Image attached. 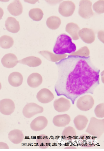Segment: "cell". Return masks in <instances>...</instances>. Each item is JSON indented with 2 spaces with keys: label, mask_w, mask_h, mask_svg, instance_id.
<instances>
[{
  "label": "cell",
  "mask_w": 104,
  "mask_h": 151,
  "mask_svg": "<svg viewBox=\"0 0 104 151\" xmlns=\"http://www.w3.org/2000/svg\"><path fill=\"white\" fill-rule=\"evenodd\" d=\"M55 64L58 70L56 93L70 99L73 104L80 96L93 94L100 84V70L93 64L90 56L69 55Z\"/></svg>",
  "instance_id": "obj_1"
},
{
  "label": "cell",
  "mask_w": 104,
  "mask_h": 151,
  "mask_svg": "<svg viewBox=\"0 0 104 151\" xmlns=\"http://www.w3.org/2000/svg\"><path fill=\"white\" fill-rule=\"evenodd\" d=\"M76 49V45L72 42L71 37L63 33L57 37L53 51L56 54L62 55L66 53L72 54Z\"/></svg>",
  "instance_id": "obj_2"
},
{
  "label": "cell",
  "mask_w": 104,
  "mask_h": 151,
  "mask_svg": "<svg viewBox=\"0 0 104 151\" xmlns=\"http://www.w3.org/2000/svg\"><path fill=\"white\" fill-rule=\"evenodd\" d=\"M104 132V119H98L94 117H92L86 132L93 137L99 139Z\"/></svg>",
  "instance_id": "obj_3"
},
{
  "label": "cell",
  "mask_w": 104,
  "mask_h": 151,
  "mask_svg": "<svg viewBox=\"0 0 104 151\" xmlns=\"http://www.w3.org/2000/svg\"><path fill=\"white\" fill-rule=\"evenodd\" d=\"M44 108L34 103L27 104L23 109V114L27 118L30 119L36 115L42 113L44 111Z\"/></svg>",
  "instance_id": "obj_4"
},
{
  "label": "cell",
  "mask_w": 104,
  "mask_h": 151,
  "mask_svg": "<svg viewBox=\"0 0 104 151\" xmlns=\"http://www.w3.org/2000/svg\"><path fill=\"white\" fill-rule=\"evenodd\" d=\"M92 2L89 0H82L80 1L79 15L82 18L88 19L92 17L94 13L92 9Z\"/></svg>",
  "instance_id": "obj_5"
},
{
  "label": "cell",
  "mask_w": 104,
  "mask_h": 151,
  "mask_svg": "<svg viewBox=\"0 0 104 151\" xmlns=\"http://www.w3.org/2000/svg\"><path fill=\"white\" fill-rule=\"evenodd\" d=\"M94 103V100L92 96L85 95L80 97L78 99L77 106L81 111H87L93 107Z\"/></svg>",
  "instance_id": "obj_6"
},
{
  "label": "cell",
  "mask_w": 104,
  "mask_h": 151,
  "mask_svg": "<svg viewBox=\"0 0 104 151\" xmlns=\"http://www.w3.org/2000/svg\"><path fill=\"white\" fill-rule=\"evenodd\" d=\"M75 8V5L72 1H65L60 4L58 11L59 13L62 16L68 17L73 14Z\"/></svg>",
  "instance_id": "obj_7"
},
{
  "label": "cell",
  "mask_w": 104,
  "mask_h": 151,
  "mask_svg": "<svg viewBox=\"0 0 104 151\" xmlns=\"http://www.w3.org/2000/svg\"><path fill=\"white\" fill-rule=\"evenodd\" d=\"M15 104L12 100L6 99L0 101V112L3 115H10L14 111Z\"/></svg>",
  "instance_id": "obj_8"
},
{
  "label": "cell",
  "mask_w": 104,
  "mask_h": 151,
  "mask_svg": "<svg viewBox=\"0 0 104 151\" xmlns=\"http://www.w3.org/2000/svg\"><path fill=\"white\" fill-rule=\"evenodd\" d=\"M55 109L57 112H64L68 111L71 107V103L68 99L60 98L56 99L53 104Z\"/></svg>",
  "instance_id": "obj_9"
},
{
  "label": "cell",
  "mask_w": 104,
  "mask_h": 151,
  "mask_svg": "<svg viewBox=\"0 0 104 151\" xmlns=\"http://www.w3.org/2000/svg\"><path fill=\"white\" fill-rule=\"evenodd\" d=\"M79 35L81 39L87 44H92L95 40V35L94 32L92 29L83 28L80 30Z\"/></svg>",
  "instance_id": "obj_10"
},
{
  "label": "cell",
  "mask_w": 104,
  "mask_h": 151,
  "mask_svg": "<svg viewBox=\"0 0 104 151\" xmlns=\"http://www.w3.org/2000/svg\"><path fill=\"white\" fill-rule=\"evenodd\" d=\"M48 121L44 116H39L34 119L30 124L31 129L33 131H39L44 129L47 126Z\"/></svg>",
  "instance_id": "obj_11"
},
{
  "label": "cell",
  "mask_w": 104,
  "mask_h": 151,
  "mask_svg": "<svg viewBox=\"0 0 104 151\" xmlns=\"http://www.w3.org/2000/svg\"><path fill=\"white\" fill-rule=\"evenodd\" d=\"M37 97L39 102L43 104H47L52 101L55 97L53 93L49 89L44 88L38 92Z\"/></svg>",
  "instance_id": "obj_12"
},
{
  "label": "cell",
  "mask_w": 104,
  "mask_h": 151,
  "mask_svg": "<svg viewBox=\"0 0 104 151\" xmlns=\"http://www.w3.org/2000/svg\"><path fill=\"white\" fill-rule=\"evenodd\" d=\"M1 63L3 66L10 68L16 66L18 63L17 58L13 53H9L5 55L1 60Z\"/></svg>",
  "instance_id": "obj_13"
},
{
  "label": "cell",
  "mask_w": 104,
  "mask_h": 151,
  "mask_svg": "<svg viewBox=\"0 0 104 151\" xmlns=\"http://www.w3.org/2000/svg\"><path fill=\"white\" fill-rule=\"evenodd\" d=\"M43 82V78L39 73H34L31 74L27 79V83L28 86L33 88L39 87Z\"/></svg>",
  "instance_id": "obj_14"
},
{
  "label": "cell",
  "mask_w": 104,
  "mask_h": 151,
  "mask_svg": "<svg viewBox=\"0 0 104 151\" xmlns=\"http://www.w3.org/2000/svg\"><path fill=\"white\" fill-rule=\"evenodd\" d=\"M71 121L70 116L67 114H64L55 116L53 119V123L56 127H64L69 124Z\"/></svg>",
  "instance_id": "obj_15"
},
{
  "label": "cell",
  "mask_w": 104,
  "mask_h": 151,
  "mask_svg": "<svg viewBox=\"0 0 104 151\" xmlns=\"http://www.w3.org/2000/svg\"><path fill=\"white\" fill-rule=\"evenodd\" d=\"M5 26L8 31L14 33H17L20 29L19 22L15 18L11 17L8 18Z\"/></svg>",
  "instance_id": "obj_16"
},
{
  "label": "cell",
  "mask_w": 104,
  "mask_h": 151,
  "mask_svg": "<svg viewBox=\"0 0 104 151\" xmlns=\"http://www.w3.org/2000/svg\"><path fill=\"white\" fill-rule=\"evenodd\" d=\"M23 80L22 75L18 72H14L11 73L8 78V81L12 86L17 87L21 86Z\"/></svg>",
  "instance_id": "obj_17"
},
{
  "label": "cell",
  "mask_w": 104,
  "mask_h": 151,
  "mask_svg": "<svg viewBox=\"0 0 104 151\" xmlns=\"http://www.w3.org/2000/svg\"><path fill=\"white\" fill-rule=\"evenodd\" d=\"M80 30L78 25L73 22L68 23L65 27L66 31L72 36L73 40L75 41L80 39L79 32Z\"/></svg>",
  "instance_id": "obj_18"
},
{
  "label": "cell",
  "mask_w": 104,
  "mask_h": 151,
  "mask_svg": "<svg viewBox=\"0 0 104 151\" xmlns=\"http://www.w3.org/2000/svg\"><path fill=\"white\" fill-rule=\"evenodd\" d=\"M8 138L12 142L18 144L23 141L24 136L22 131L19 129H15L10 132L8 135Z\"/></svg>",
  "instance_id": "obj_19"
},
{
  "label": "cell",
  "mask_w": 104,
  "mask_h": 151,
  "mask_svg": "<svg viewBox=\"0 0 104 151\" xmlns=\"http://www.w3.org/2000/svg\"><path fill=\"white\" fill-rule=\"evenodd\" d=\"M7 9L11 15L17 16L22 13L23 8L21 3L19 1H15L8 6Z\"/></svg>",
  "instance_id": "obj_20"
},
{
  "label": "cell",
  "mask_w": 104,
  "mask_h": 151,
  "mask_svg": "<svg viewBox=\"0 0 104 151\" xmlns=\"http://www.w3.org/2000/svg\"><path fill=\"white\" fill-rule=\"evenodd\" d=\"M18 63L30 67H34L40 65L42 63V61L38 57L31 56L18 61Z\"/></svg>",
  "instance_id": "obj_21"
},
{
  "label": "cell",
  "mask_w": 104,
  "mask_h": 151,
  "mask_svg": "<svg viewBox=\"0 0 104 151\" xmlns=\"http://www.w3.org/2000/svg\"><path fill=\"white\" fill-rule=\"evenodd\" d=\"M39 53L49 61L57 62L65 58L67 56L66 54L58 55L54 54L48 51H42L39 52Z\"/></svg>",
  "instance_id": "obj_22"
},
{
  "label": "cell",
  "mask_w": 104,
  "mask_h": 151,
  "mask_svg": "<svg viewBox=\"0 0 104 151\" xmlns=\"http://www.w3.org/2000/svg\"><path fill=\"white\" fill-rule=\"evenodd\" d=\"M88 122L85 116L79 115L75 118L74 123L76 128L79 131H82L85 128Z\"/></svg>",
  "instance_id": "obj_23"
},
{
  "label": "cell",
  "mask_w": 104,
  "mask_h": 151,
  "mask_svg": "<svg viewBox=\"0 0 104 151\" xmlns=\"http://www.w3.org/2000/svg\"><path fill=\"white\" fill-rule=\"evenodd\" d=\"M61 23V20L59 17L52 16L48 18L46 22L47 27L50 29L55 30L58 29Z\"/></svg>",
  "instance_id": "obj_24"
},
{
  "label": "cell",
  "mask_w": 104,
  "mask_h": 151,
  "mask_svg": "<svg viewBox=\"0 0 104 151\" xmlns=\"http://www.w3.org/2000/svg\"><path fill=\"white\" fill-rule=\"evenodd\" d=\"M14 44L12 38L7 35H4L0 37V46L4 49H8L11 47Z\"/></svg>",
  "instance_id": "obj_25"
},
{
  "label": "cell",
  "mask_w": 104,
  "mask_h": 151,
  "mask_svg": "<svg viewBox=\"0 0 104 151\" xmlns=\"http://www.w3.org/2000/svg\"><path fill=\"white\" fill-rule=\"evenodd\" d=\"M37 146L40 148H47L50 145V140L47 136L44 134L39 136L37 140Z\"/></svg>",
  "instance_id": "obj_26"
},
{
  "label": "cell",
  "mask_w": 104,
  "mask_h": 151,
  "mask_svg": "<svg viewBox=\"0 0 104 151\" xmlns=\"http://www.w3.org/2000/svg\"><path fill=\"white\" fill-rule=\"evenodd\" d=\"M29 14L30 17L33 20L39 21L43 18L44 13L41 9L37 8L31 9L29 12Z\"/></svg>",
  "instance_id": "obj_27"
},
{
  "label": "cell",
  "mask_w": 104,
  "mask_h": 151,
  "mask_svg": "<svg viewBox=\"0 0 104 151\" xmlns=\"http://www.w3.org/2000/svg\"><path fill=\"white\" fill-rule=\"evenodd\" d=\"M76 135L75 129L73 127L70 126L65 127L62 133L63 137L66 139H74Z\"/></svg>",
  "instance_id": "obj_28"
},
{
  "label": "cell",
  "mask_w": 104,
  "mask_h": 151,
  "mask_svg": "<svg viewBox=\"0 0 104 151\" xmlns=\"http://www.w3.org/2000/svg\"><path fill=\"white\" fill-rule=\"evenodd\" d=\"M90 54L89 49L87 47L81 48L76 52L71 54L69 55L79 56L87 57L89 56Z\"/></svg>",
  "instance_id": "obj_29"
},
{
  "label": "cell",
  "mask_w": 104,
  "mask_h": 151,
  "mask_svg": "<svg viewBox=\"0 0 104 151\" xmlns=\"http://www.w3.org/2000/svg\"><path fill=\"white\" fill-rule=\"evenodd\" d=\"M104 0H101L94 4L93 8L96 13L101 14L104 13Z\"/></svg>",
  "instance_id": "obj_30"
},
{
  "label": "cell",
  "mask_w": 104,
  "mask_h": 151,
  "mask_svg": "<svg viewBox=\"0 0 104 151\" xmlns=\"http://www.w3.org/2000/svg\"><path fill=\"white\" fill-rule=\"evenodd\" d=\"M104 104L102 103L97 105L94 109L95 114L97 118H102L104 117Z\"/></svg>",
  "instance_id": "obj_31"
},
{
  "label": "cell",
  "mask_w": 104,
  "mask_h": 151,
  "mask_svg": "<svg viewBox=\"0 0 104 151\" xmlns=\"http://www.w3.org/2000/svg\"><path fill=\"white\" fill-rule=\"evenodd\" d=\"M0 149H9V147L8 145L4 142H0Z\"/></svg>",
  "instance_id": "obj_32"
},
{
  "label": "cell",
  "mask_w": 104,
  "mask_h": 151,
  "mask_svg": "<svg viewBox=\"0 0 104 151\" xmlns=\"http://www.w3.org/2000/svg\"><path fill=\"white\" fill-rule=\"evenodd\" d=\"M4 14V12L2 8L0 7V20L2 18Z\"/></svg>",
  "instance_id": "obj_33"
},
{
  "label": "cell",
  "mask_w": 104,
  "mask_h": 151,
  "mask_svg": "<svg viewBox=\"0 0 104 151\" xmlns=\"http://www.w3.org/2000/svg\"><path fill=\"white\" fill-rule=\"evenodd\" d=\"M1 88H2V85H1V82H0V90H1Z\"/></svg>",
  "instance_id": "obj_34"
}]
</instances>
